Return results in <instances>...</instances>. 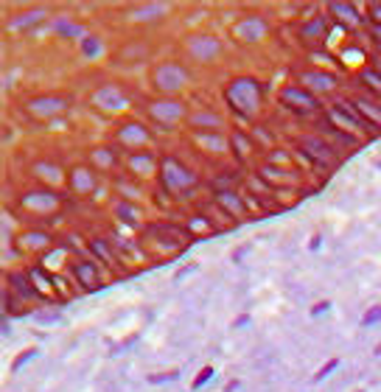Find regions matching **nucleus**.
Here are the masks:
<instances>
[{"instance_id":"6","label":"nucleus","mask_w":381,"mask_h":392,"mask_svg":"<svg viewBox=\"0 0 381 392\" xmlns=\"http://www.w3.org/2000/svg\"><path fill=\"white\" fill-rule=\"evenodd\" d=\"M370 14H373L375 25H381V3H370Z\"/></svg>"},{"instance_id":"3","label":"nucleus","mask_w":381,"mask_h":392,"mask_svg":"<svg viewBox=\"0 0 381 392\" xmlns=\"http://www.w3.org/2000/svg\"><path fill=\"white\" fill-rule=\"evenodd\" d=\"M353 109L362 115V121L367 123V126H378L381 129V107H375V104L367 101V98H353Z\"/></svg>"},{"instance_id":"4","label":"nucleus","mask_w":381,"mask_h":392,"mask_svg":"<svg viewBox=\"0 0 381 392\" xmlns=\"http://www.w3.org/2000/svg\"><path fill=\"white\" fill-rule=\"evenodd\" d=\"M73 275L79 278V283H84L87 289H96L101 286V278H98V266L90 264V260H81V264L73 266Z\"/></svg>"},{"instance_id":"2","label":"nucleus","mask_w":381,"mask_h":392,"mask_svg":"<svg viewBox=\"0 0 381 392\" xmlns=\"http://www.w3.org/2000/svg\"><path fill=\"white\" fill-rule=\"evenodd\" d=\"M280 98H283V104H289V107H300V115H306L309 109L320 107V104H317V98L311 96L309 90H303V87H286Z\"/></svg>"},{"instance_id":"5","label":"nucleus","mask_w":381,"mask_h":392,"mask_svg":"<svg viewBox=\"0 0 381 392\" xmlns=\"http://www.w3.org/2000/svg\"><path fill=\"white\" fill-rule=\"evenodd\" d=\"M331 12H339V14H336L339 20H351L353 25L364 23L362 17H356V14H353V6H342V3H331Z\"/></svg>"},{"instance_id":"8","label":"nucleus","mask_w":381,"mask_h":392,"mask_svg":"<svg viewBox=\"0 0 381 392\" xmlns=\"http://www.w3.org/2000/svg\"><path fill=\"white\" fill-rule=\"evenodd\" d=\"M370 28H373V36H375V42H381V25H370Z\"/></svg>"},{"instance_id":"7","label":"nucleus","mask_w":381,"mask_h":392,"mask_svg":"<svg viewBox=\"0 0 381 392\" xmlns=\"http://www.w3.org/2000/svg\"><path fill=\"white\" fill-rule=\"evenodd\" d=\"M375 320H381V308H375L370 317H364V325H370V322H375Z\"/></svg>"},{"instance_id":"1","label":"nucleus","mask_w":381,"mask_h":392,"mask_svg":"<svg viewBox=\"0 0 381 392\" xmlns=\"http://www.w3.org/2000/svg\"><path fill=\"white\" fill-rule=\"evenodd\" d=\"M297 143L303 146V154L309 157L311 163L322 165V168H328V165H336V163H339V157H336V151H333V146L328 143V140L317 138V135H303Z\"/></svg>"}]
</instances>
